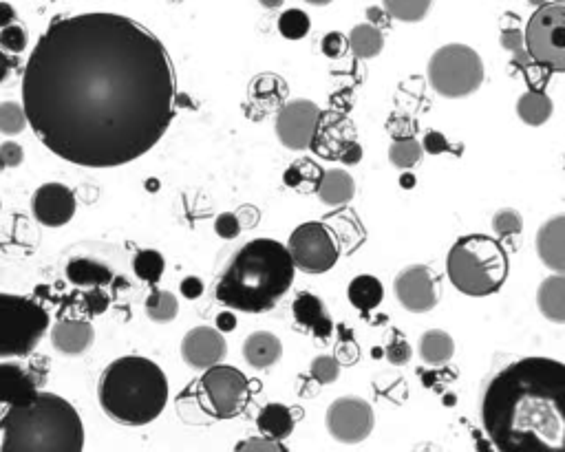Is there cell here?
I'll use <instances>...</instances> for the list:
<instances>
[{
  "label": "cell",
  "instance_id": "cell-13",
  "mask_svg": "<svg viewBox=\"0 0 565 452\" xmlns=\"http://www.w3.org/2000/svg\"><path fill=\"white\" fill-rule=\"evenodd\" d=\"M323 113L309 100L287 102L276 115V137L290 150H307L316 139Z\"/></svg>",
  "mask_w": 565,
  "mask_h": 452
},
{
  "label": "cell",
  "instance_id": "cell-9",
  "mask_svg": "<svg viewBox=\"0 0 565 452\" xmlns=\"http://www.w3.org/2000/svg\"><path fill=\"white\" fill-rule=\"evenodd\" d=\"M526 51L539 67L565 73V0L537 7L526 25Z\"/></svg>",
  "mask_w": 565,
  "mask_h": 452
},
{
  "label": "cell",
  "instance_id": "cell-28",
  "mask_svg": "<svg viewBox=\"0 0 565 452\" xmlns=\"http://www.w3.org/2000/svg\"><path fill=\"white\" fill-rule=\"evenodd\" d=\"M349 49L354 51L358 60H371L380 56V51L385 49V36H382L380 27L371 23L356 25L349 34Z\"/></svg>",
  "mask_w": 565,
  "mask_h": 452
},
{
  "label": "cell",
  "instance_id": "cell-40",
  "mask_svg": "<svg viewBox=\"0 0 565 452\" xmlns=\"http://www.w3.org/2000/svg\"><path fill=\"white\" fill-rule=\"evenodd\" d=\"M385 355H387V360H389L391 364H396V367H404V364H407V362L411 360L413 351H411V347H409V342L404 340L402 333H393L391 342L387 344Z\"/></svg>",
  "mask_w": 565,
  "mask_h": 452
},
{
  "label": "cell",
  "instance_id": "cell-35",
  "mask_svg": "<svg viewBox=\"0 0 565 452\" xmlns=\"http://www.w3.org/2000/svg\"><path fill=\"white\" fill-rule=\"evenodd\" d=\"M312 20L303 12V9H287L279 18V31L287 40H301L309 34Z\"/></svg>",
  "mask_w": 565,
  "mask_h": 452
},
{
  "label": "cell",
  "instance_id": "cell-48",
  "mask_svg": "<svg viewBox=\"0 0 565 452\" xmlns=\"http://www.w3.org/2000/svg\"><path fill=\"white\" fill-rule=\"evenodd\" d=\"M179 289L188 300H195V298L204 294V283H201L199 278H195V276H188V278H184V281H181Z\"/></svg>",
  "mask_w": 565,
  "mask_h": 452
},
{
  "label": "cell",
  "instance_id": "cell-17",
  "mask_svg": "<svg viewBox=\"0 0 565 452\" xmlns=\"http://www.w3.org/2000/svg\"><path fill=\"white\" fill-rule=\"evenodd\" d=\"M40 382L16 362H0V404L25 406L34 402Z\"/></svg>",
  "mask_w": 565,
  "mask_h": 452
},
{
  "label": "cell",
  "instance_id": "cell-30",
  "mask_svg": "<svg viewBox=\"0 0 565 452\" xmlns=\"http://www.w3.org/2000/svg\"><path fill=\"white\" fill-rule=\"evenodd\" d=\"M146 314L159 325L173 322L179 314L177 296L173 292H166V289H153L151 296L146 298Z\"/></svg>",
  "mask_w": 565,
  "mask_h": 452
},
{
  "label": "cell",
  "instance_id": "cell-20",
  "mask_svg": "<svg viewBox=\"0 0 565 452\" xmlns=\"http://www.w3.org/2000/svg\"><path fill=\"white\" fill-rule=\"evenodd\" d=\"M292 314L301 327L309 329L316 338H329L334 333L332 316L325 311L323 300L314 294H301L292 305Z\"/></svg>",
  "mask_w": 565,
  "mask_h": 452
},
{
  "label": "cell",
  "instance_id": "cell-45",
  "mask_svg": "<svg viewBox=\"0 0 565 452\" xmlns=\"http://www.w3.org/2000/svg\"><path fill=\"white\" fill-rule=\"evenodd\" d=\"M23 159H25V153L18 144H14V142L0 144V166L16 168V166L23 164Z\"/></svg>",
  "mask_w": 565,
  "mask_h": 452
},
{
  "label": "cell",
  "instance_id": "cell-55",
  "mask_svg": "<svg viewBox=\"0 0 565 452\" xmlns=\"http://www.w3.org/2000/svg\"><path fill=\"white\" fill-rule=\"evenodd\" d=\"M528 3H530L532 7H541V5H546V3H550V0H528Z\"/></svg>",
  "mask_w": 565,
  "mask_h": 452
},
{
  "label": "cell",
  "instance_id": "cell-21",
  "mask_svg": "<svg viewBox=\"0 0 565 452\" xmlns=\"http://www.w3.org/2000/svg\"><path fill=\"white\" fill-rule=\"evenodd\" d=\"M283 355L281 340L270 331H257L243 342V358L252 369H270Z\"/></svg>",
  "mask_w": 565,
  "mask_h": 452
},
{
  "label": "cell",
  "instance_id": "cell-2",
  "mask_svg": "<svg viewBox=\"0 0 565 452\" xmlns=\"http://www.w3.org/2000/svg\"><path fill=\"white\" fill-rule=\"evenodd\" d=\"M482 424L499 450H565V364L521 358L486 386Z\"/></svg>",
  "mask_w": 565,
  "mask_h": 452
},
{
  "label": "cell",
  "instance_id": "cell-43",
  "mask_svg": "<svg viewBox=\"0 0 565 452\" xmlns=\"http://www.w3.org/2000/svg\"><path fill=\"white\" fill-rule=\"evenodd\" d=\"M349 49V38H345L338 31H332L323 38V53L327 58H340Z\"/></svg>",
  "mask_w": 565,
  "mask_h": 452
},
{
  "label": "cell",
  "instance_id": "cell-41",
  "mask_svg": "<svg viewBox=\"0 0 565 452\" xmlns=\"http://www.w3.org/2000/svg\"><path fill=\"white\" fill-rule=\"evenodd\" d=\"M314 170H321V168H318V166L314 164V161H307V159H303V161H296L294 166H290V168L285 170V175H283V179H285V186L301 190V186L305 184L307 175H309V172H314Z\"/></svg>",
  "mask_w": 565,
  "mask_h": 452
},
{
  "label": "cell",
  "instance_id": "cell-33",
  "mask_svg": "<svg viewBox=\"0 0 565 452\" xmlns=\"http://www.w3.org/2000/svg\"><path fill=\"white\" fill-rule=\"evenodd\" d=\"M164 267H166L164 256L155 250H142L133 258L135 276L148 285L159 283V278L164 276Z\"/></svg>",
  "mask_w": 565,
  "mask_h": 452
},
{
  "label": "cell",
  "instance_id": "cell-39",
  "mask_svg": "<svg viewBox=\"0 0 565 452\" xmlns=\"http://www.w3.org/2000/svg\"><path fill=\"white\" fill-rule=\"evenodd\" d=\"M25 47H27V31L23 27L12 23L0 29V49L9 53H20L25 51Z\"/></svg>",
  "mask_w": 565,
  "mask_h": 452
},
{
  "label": "cell",
  "instance_id": "cell-12",
  "mask_svg": "<svg viewBox=\"0 0 565 452\" xmlns=\"http://www.w3.org/2000/svg\"><path fill=\"white\" fill-rule=\"evenodd\" d=\"M325 426L340 444H360L373 430V411L369 402L362 397H338V400L327 408Z\"/></svg>",
  "mask_w": 565,
  "mask_h": 452
},
{
  "label": "cell",
  "instance_id": "cell-7",
  "mask_svg": "<svg viewBox=\"0 0 565 452\" xmlns=\"http://www.w3.org/2000/svg\"><path fill=\"white\" fill-rule=\"evenodd\" d=\"M426 78L433 91L446 100L468 98L484 84V62L475 49L451 42L433 53Z\"/></svg>",
  "mask_w": 565,
  "mask_h": 452
},
{
  "label": "cell",
  "instance_id": "cell-24",
  "mask_svg": "<svg viewBox=\"0 0 565 452\" xmlns=\"http://www.w3.org/2000/svg\"><path fill=\"white\" fill-rule=\"evenodd\" d=\"M257 428L263 437H272L276 441H285L294 433V417L292 411L283 404H268L261 408L257 417Z\"/></svg>",
  "mask_w": 565,
  "mask_h": 452
},
{
  "label": "cell",
  "instance_id": "cell-1",
  "mask_svg": "<svg viewBox=\"0 0 565 452\" xmlns=\"http://www.w3.org/2000/svg\"><path fill=\"white\" fill-rule=\"evenodd\" d=\"M23 109L53 155L82 168H120L159 144L175 120L173 60L129 16H60L27 58Z\"/></svg>",
  "mask_w": 565,
  "mask_h": 452
},
{
  "label": "cell",
  "instance_id": "cell-26",
  "mask_svg": "<svg viewBox=\"0 0 565 452\" xmlns=\"http://www.w3.org/2000/svg\"><path fill=\"white\" fill-rule=\"evenodd\" d=\"M67 278L78 287H104L113 281V272L98 261L76 258L67 265Z\"/></svg>",
  "mask_w": 565,
  "mask_h": 452
},
{
  "label": "cell",
  "instance_id": "cell-31",
  "mask_svg": "<svg viewBox=\"0 0 565 452\" xmlns=\"http://www.w3.org/2000/svg\"><path fill=\"white\" fill-rule=\"evenodd\" d=\"M385 12L400 23H420L426 18L433 0H382Z\"/></svg>",
  "mask_w": 565,
  "mask_h": 452
},
{
  "label": "cell",
  "instance_id": "cell-34",
  "mask_svg": "<svg viewBox=\"0 0 565 452\" xmlns=\"http://www.w3.org/2000/svg\"><path fill=\"white\" fill-rule=\"evenodd\" d=\"M499 42H501V47H504L506 51H510L515 56V64L517 67H521V71H524L526 67H530L532 60L528 56V51H526V38L524 34H521V29L519 27H504L501 29V36H499Z\"/></svg>",
  "mask_w": 565,
  "mask_h": 452
},
{
  "label": "cell",
  "instance_id": "cell-46",
  "mask_svg": "<svg viewBox=\"0 0 565 452\" xmlns=\"http://www.w3.org/2000/svg\"><path fill=\"white\" fill-rule=\"evenodd\" d=\"M422 148L431 155H442V153H451L453 146L449 144V139H446L440 131H431V133H426Z\"/></svg>",
  "mask_w": 565,
  "mask_h": 452
},
{
  "label": "cell",
  "instance_id": "cell-11",
  "mask_svg": "<svg viewBox=\"0 0 565 452\" xmlns=\"http://www.w3.org/2000/svg\"><path fill=\"white\" fill-rule=\"evenodd\" d=\"M287 250L292 254L296 269L305 274H325L340 258V247L334 232L321 221L301 223L290 234Z\"/></svg>",
  "mask_w": 565,
  "mask_h": 452
},
{
  "label": "cell",
  "instance_id": "cell-23",
  "mask_svg": "<svg viewBox=\"0 0 565 452\" xmlns=\"http://www.w3.org/2000/svg\"><path fill=\"white\" fill-rule=\"evenodd\" d=\"M537 305L543 316L565 325V274L548 276L537 289Z\"/></svg>",
  "mask_w": 565,
  "mask_h": 452
},
{
  "label": "cell",
  "instance_id": "cell-6",
  "mask_svg": "<svg viewBox=\"0 0 565 452\" xmlns=\"http://www.w3.org/2000/svg\"><path fill=\"white\" fill-rule=\"evenodd\" d=\"M508 269L506 250L486 234L460 236L446 256V274L453 287L471 298L497 294L506 283Z\"/></svg>",
  "mask_w": 565,
  "mask_h": 452
},
{
  "label": "cell",
  "instance_id": "cell-29",
  "mask_svg": "<svg viewBox=\"0 0 565 452\" xmlns=\"http://www.w3.org/2000/svg\"><path fill=\"white\" fill-rule=\"evenodd\" d=\"M455 353V340L446 331L431 329L420 338V358L422 362L437 367V364H446Z\"/></svg>",
  "mask_w": 565,
  "mask_h": 452
},
{
  "label": "cell",
  "instance_id": "cell-52",
  "mask_svg": "<svg viewBox=\"0 0 565 452\" xmlns=\"http://www.w3.org/2000/svg\"><path fill=\"white\" fill-rule=\"evenodd\" d=\"M400 184H402V188H413L415 186V177L413 175H409V172H404V175L400 177Z\"/></svg>",
  "mask_w": 565,
  "mask_h": 452
},
{
  "label": "cell",
  "instance_id": "cell-15",
  "mask_svg": "<svg viewBox=\"0 0 565 452\" xmlns=\"http://www.w3.org/2000/svg\"><path fill=\"white\" fill-rule=\"evenodd\" d=\"M76 195L62 184H45L36 190L31 199V212L45 228H62L76 217Z\"/></svg>",
  "mask_w": 565,
  "mask_h": 452
},
{
  "label": "cell",
  "instance_id": "cell-51",
  "mask_svg": "<svg viewBox=\"0 0 565 452\" xmlns=\"http://www.w3.org/2000/svg\"><path fill=\"white\" fill-rule=\"evenodd\" d=\"M9 71H12V60H9V58L5 56V51L0 49V82L7 80Z\"/></svg>",
  "mask_w": 565,
  "mask_h": 452
},
{
  "label": "cell",
  "instance_id": "cell-44",
  "mask_svg": "<svg viewBox=\"0 0 565 452\" xmlns=\"http://www.w3.org/2000/svg\"><path fill=\"white\" fill-rule=\"evenodd\" d=\"M234 450H276V452H285L287 448L283 446V441H276L272 437H252L239 441L237 448Z\"/></svg>",
  "mask_w": 565,
  "mask_h": 452
},
{
  "label": "cell",
  "instance_id": "cell-19",
  "mask_svg": "<svg viewBox=\"0 0 565 452\" xmlns=\"http://www.w3.org/2000/svg\"><path fill=\"white\" fill-rule=\"evenodd\" d=\"M95 340V329L87 320H60L51 331L53 349L65 355H80Z\"/></svg>",
  "mask_w": 565,
  "mask_h": 452
},
{
  "label": "cell",
  "instance_id": "cell-10",
  "mask_svg": "<svg viewBox=\"0 0 565 452\" xmlns=\"http://www.w3.org/2000/svg\"><path fill=\"white\" fill-rule=\"evenodd\" d=\"M250 400V382L245 375L226 364H215L199 380V404L215 419L237 417Z\"/></svg>",
  "mask_w": 565,
  "mask_h": 452
},
{
  "label": "cell",
  "instance_id": "cell-4",
  "mask_svg": "<svg viewBox=\"0 0 565 452\" xmlns=\"http://www.w3.org/2000/svg\"><path fill=\"white\" fill-rule=\"evenodd\" d=\"M84 426L76 408L56 393H40L25 406L0 415V452L60 450L80 452Z\"/></svg>",
  "mask_w": 565,
  "mask_h": 452
},
{
  "label": "cell",
  "instance_id": "cell-42",
  "mask_svg": "<svg viewBox=\"0 0 565 452\" xmlns=\"http://www.w3.org/2000/svg\"><path fill=\"white\" fill-rule=\"evenodd\" d=\"M215 232L221 236V239H237L239 232H241V221L237 214H232V212H223L217 217L215 221Z\"/></svg>",
  "mask_w": 565,
  "mask_h": 452
},
{
  "label": "cell",
  "instance_id": "cell-37",
  "mask_svg": "<svg viewBox=\"0 0 565 452\" xmlns=\"http://www.w3.org/2000/svg\"><path fill=\"white\" fill-rule=\"evenodd\" d=\"M524 230V219L517 210H499L493 217V232L499 239H508V236H517Z\"/></svg>",
  "mask_w": 565,
  "mask_h": 452
},
{
  "label": "cell",
  "instance_id": "cell-49",
  "mask_svg": "<svg viewBox=\"0 0 565 452\" xmlns=\"http://www.w3.org/2000/svg\"><path fill=\"white\" fill-rule=\"evenodd\" d=\"M217 329L221 333L234 331V329H237V316H234L232 311H221V314L217 316Z\"/></svg>",
  "mask_w": 565,
  "mask_h": 452
},
{
  "label": "cell",
  "instance_id": "cell-38",
  "mask_svg": "<svg viewBox=\"0 0 565 452\" xmlns=\"http://www.w3.org/2000/svg\"><path fill=\"white\" fill-rule=\"evenodd\" d=\"M309 371L318 384H334L340 375V362L332 355H318Z\"/></svg>",
  "mask_w": 565,
  "mask_h": 452
},
{
  "label": "cell",
  "instance_id": "cell-18",
  "mask_svg": "<svg viewBox=\"0 0 565 452\" xmlns=\"http://www.w3.org/2000/svg\"><path fill=\"white\" fill-rule=\"evenodd\" d=\"M537 256L554 274H565V214L548 219L537 232Z\"/></svg>",
  "mask_w": 565,
  "mask_h": 452
},
{
  "label": "cell",
  "instance_id": "cell-32",
  "mask_svg": "<svg viewBox=\"0 0 565 452\" xmlns=\"http://www.w3.org/2000/svg\"><path fill=\"white\" fill-rule=\"evenodd\" d=\"M424 148L415 137H396L389 146V161L396 168H413L420 164Z\"/></svg>",
  "mask_w": 565,
  "mask_h": 452
},
{
  "label": "cell",
  "instance_id": "cell-5",
  "mask_svg": "<svg viewBox=\"0 0 565 452\" xmlns=\"http://www.w3.org/2000/svg\"><path fill=\"white\" fill-rule=\"evenodd\" d=\"M102 411L124 426H146L168 404L166 373L142 355H124L104 369L98 384Z\"/></svg>",
  "mask_w": 565,
  "mask_h": 452
},
{
  "label": "cell",
  "instance_id": "cell-22",
  "mask_svg": "<svg viewBox=\"0 0 565 452\" xmlns=\"http://www.w3.org/2000/svg\"><path fill=\"white\" fill-rule=\"evenodd\" d=\"M318 197L329 208H338V206H345L356 195V181L354 177L349 175L347 170L343 168H334V170H327L323 172L321 177V184L316 188Z\"/></svg>",
  "mask_w": 565,
  "mask_h": 452
},
{
  "label": "cell",
  "instance_id": "cell-50",
  "mask_svg": "<svg viewBox=\"0 0 565 452\" xmlns=\"http://www.w3.org/2000/svg\"><path fill=\"white\" fill-rule=\"evenodd\" d=\"M16 20V9L9 3H0V29L12 25Z\"/></svg>",
  "mask_w": 565,
  "mask_h": 452
},
{
  "label": "cell",
  "instance_id": "cell-16",
  "mask_svg": "<svg viewBox=\"0 0 565 452\" xmlns=\"http://www.w3.org/2000/svg\"><path fill=\"white\" fill-rule=\"evenodd\" d=\"M228 353L226 338L219 329L212 327H195L190 329L184 340H181V358L190 369L206 371L215 364H221Z\"/></svg>",
  "mask_w": 565,
  "mask_h": 452
},
{
  "label": "cell",
  "instance_id": "cell-53",
  "mask_svg": "<svg viewBox=\"0 0 565 452\" xmlns=\"http://www.w3.org/2000/svg\"><path fill=\"white\" fill-rule=\"evenodd\" d=\"M259 3H261L265 9H279V7H283L285 0H259Z\"/></svg>",
  "mask_w": 565,
  "mask_h": 452
},
{
  "label": "cell",
  "instance_id": "cell-54",
  "mask_svg": "<svg viewBox=\"0 0 565 452\" xmlns=\"http://www.w3.org/2000/svg\"><path fill=\"white\" fill-rule=\"evenodd\" d=\"M305 3L314 5V7H325V5H329V3H334V0H305Z\"/></svg>",
  "mask_w": 565,
  "mask_h": 452
},
{
  "label": "cell",
  "instance_id": "cell-36",
  "mask_svg": "<svg viewBox=\"0 0 565 452\" xmlns=\"http://www.w3.org/2000/svg\"><path fill=\"white\" fill-rule=\"evenodd\" d=\"M27 115L23 104L3 102L0 104V133L3 135H18L27 128Z\"/></svg>",
  "mask_w": 565,
  "mask_h": 452
},
{
  "label": "cell",
  "instance_id": "cell-27",
  "mask_svg": "<svg viewBox=\"0 0 565 452\" xmlns=\"http://www.w3.org/2000/svg\"><path fill=\"white\" fill-rule=\"evenodd\" d=\"M347 296H349V303L354 305L358 311H371L382 303V298H385V287H382V283L376 276L362 274L349 283Z\"/></svg>",
  "mask_w": 565,
  "mask_h": 452
},
{
  "label": "cell",
  "instance_id": "cell-3",
  "mask_svg": "<svg viewBox=\"0 0 565 452\" xmlns=\"http://www.w3.org/2000/svg\"><path fill=\"white\" fill-rule=\"evenodd\" d=\"M294 274L296 265L287 245L274 239H254L223 269L215 296L219 303L243 314H265L290 292Z\"/></svg>",
  "mask_w": 565,
  "mask_h": 452
},
{
  "label": "cell",
  "instance_id": "cell-14",
  "mask_svg": "<svg viewBox=\"0 0 565 452\" xmlns=\"http://www.w3.org/2000/svg\"><path fill=\"white\" fill-rule=\"evenodd\" d=\"M398 303L411 314H426L440 303V281L426 265H411L402 269L393 281Z\"/></svg>",
  "mask_w": 565,
  "mask_h": 452
},
{
  "label": "cell",
  "instance_id": "cell-47",
  "mask_svg": "<svg viewBox=\"0 0 565 452\" xmlns=\"http://www.w3.org/2000/svg\"><path fill=\"white\" fill-rule=\"evenodd\" d=\"M340 150H343V153L338 155V159L343 161L345 166H356L358 161L362 159V146L356 144V142H345Z\"/></svg>",
  "mask_w": 565,
  "mask_h": 452
},
{
  "label": "cell",
  "instance_id": "cell-25",
  "mask_svg": "<svg viewBox=\"0 0 565 452\" xmlns=\"http://www.w3.org/2000/svg\"><path fill=\"white\" fill-rule=\"evenodd\" d=\"M552 100L543 89H530L517 100L519 120L528 126H543L552 117Z\"/></svg>",
  "mask_w": 565,
  "mask_h": 452
},
{
  "label": "cell",
  "instance_id": "cell-8",
  "mask_svg": "<svg viewBox=\"0 0 565 452\" xmlns=\"http://www.w3.org/2000/svg\"><path fill=\"white\" fill-rule=\"evenodd\" d=\"M49 314L36 300L0 292V358H25L49 329Z\"/></svg>",
  "mask_w": 565,
  "mask_h": 452
}]
</instances>
